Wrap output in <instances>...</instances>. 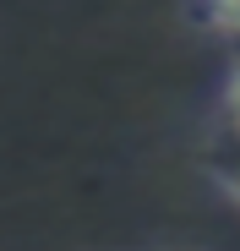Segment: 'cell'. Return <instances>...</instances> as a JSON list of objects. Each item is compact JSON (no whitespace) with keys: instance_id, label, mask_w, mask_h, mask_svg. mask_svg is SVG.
Wrapping results in <instances>:
<instances>
[{"instance_id":"7a4b0ae2","label":"cell","mask_w":240,"mask_h":251,"mask_svg":"<svg viewBox=\"0 0 240 251\" xmlns=\"http://www.w3.org/2000/svg\"><path fill=\"white\" fill-rule=\"evenodd\" d=\"M191 17H196V22H208L213 33L240 38V0H191Z\"/></svg>"},{"instance_id":"3957f363","label":"cell","mask_w":240,"mask_h":251,"mask_svg":"<svg viewBox=\"0 0 240 251\" xmlns=\"http://www.w3.org/2000/svg\"><path fill=\"white\" fill-rule=\"evenodd\" d=\"M218 104H224L229 126L240 131V60H235V66H229V76H224V93H218Z\"/></svg>"},{"instance_id":"6da1fadb","label":"cell","mask_w":240,"mask_h":251,"mask_svg":"<svg viewBox=\"0 0 240 251\" xmlns=\"http://www.w3.org/2000/svg\"><path fill=\"white\" fill-rule=\"evenodd\" d=\"M202 170H208V180H213V186L240 207V131H235V137H218V142L208 148Z\"/></svg>"}]
</instances>
